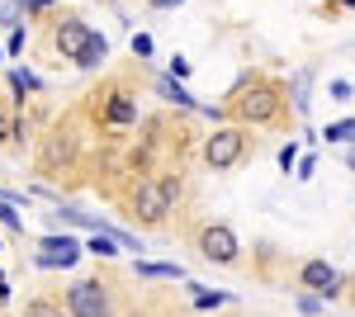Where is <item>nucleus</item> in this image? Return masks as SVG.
Masks as SVG:
<instances>
[{
  "instance_id": "1",
  "label": "nucleus",
  "mask_w": 355,
  "mask_h": 317,
  "mask_svg": "<svg viewBox=\"0 0 355 317\" xmlns=\"http://www.w3.org/2000/svg\"><path fill=\"white\" fill-rule=\"evenodd\" d=\"M284 85L279 80H270V76H251L227 100V114L237 119V128H270V123H279L284 119Z\"/></svg>"
},
{
  "instance_id": "2",
  "label": "nucleus",
  "mask_w": 355,
  "mask_h": 317,
  "mask_svg": "<svg viewBox=\"0 0 355 317\" xmlns=\"http://www.w3.org/2000/svg\"><path fill=\"white\" fill-rule=\"evenodd\" d=\"M180 189H185L180 171H157V175H142V180H137V189H133V199H128V209H133L137 223L162 228L166 218L175 213V204H180Z\"/></svg>"
},
{
  "instance_id": "3",
  "label": "nucleus",
  "mask_w": 355,
  "mask_h": 317,
  "mask_svg": "<svg viewBox=\"0 0 355 317\" xmlns=\"http://www.w3.org/2000/svg\"><path fill=\"white\" fill-rule=\"evenodd\" d=\"M62 308H67V317H114V313H119V303H114V284H110V280H100V275L76 280L71 289L62 293Z\"/></svg>"
},
{
  "instance_id": "4",
  "label": "nucleus",
  "mask_w": 355,
  "mask_h": 317,
  "mask_svg": "<svg viewBox=\"0 0 355 317\" xmlns=\"http://www.w3.org/2000/svg\"><path fill=\"white\" fill-rule=\"evenodd\" d=\"M246 152H251V137H246V128H214V137H204V166L209 171H237L246 161Z\"/></svg>"
},
{
  "instance_id": "5",
  "label": "nucleus",
  "mask_w": 355,
  "mask_h": 317,
  "mask_svg": "<svg viewBox=\"0 0 355 317\" xmlns=\"http://www.w3.org/2000/svg\"><path fill=\"white\" fill-rule=\"evenodd\" d=\"M194 251H199L204 261H214V265H237L242 261V241H237V232H232L227 223H204V228L194 232Z\"/></svg>"
},
{
  "instance_id": "6",
  "label": "nucleus",
  "mask_w": 355,
  "mask_h": 317,
  "mask_svg": "<svg viewBox=\"0 0 355 317\" xmlns=\"http://www.w3.org/2000/svg\"><path fill=\"white\" fill-rule=\"evenodd\" d=\"M85 38H90V24H85L81 15H71V10H67V15L53 24V48L67 57V62H76V57H81Z\"/></svg>"
},
{
  "instance_id": "7",
  "label": "nucleus",
  "mask_w": 355,
  "mask_h": 317,
  "mask_svg": "<svg viewBox=\"0 0 355 317\" xmlns=\"http://www.w3.org/2000/svg\"><path fill=\"white\" fill-rule=\"evenodd\" d=\"M299 284L313 293V298H336V293H341V289H336L341 275H336L327 261H303L299 265Z\"/></svg>"
},
{
  "instance_id": "8",
  "label": "nucleus",
  "mask_w": 355,
  "mask_h": 317,
  "mask_svg": "<svg viewBox=\"0 0 355 317\" xmlns=\"http://www.w3.org/2000/svg\"><path fill=\"white\" fill-rule=\"evenodd\" d=\"M76 256H81L76 237H43L38 241V265L43 270H67V265H76Z\"/></svg>"
},
{
  "instance_id": "9",
  "label": "nucleus",
  "mask_w": 355,
  "mask_h": 317,
  "mask_svg": "<svg viewBox=\"0 0 355 317\" xmlns=\"http://www.w3.org/2000/svg\"><path fill=\"white\" fill-rule=\"evenodd\" d=\"M105 57H110V43H105L100 33H90V38H85V48H81V57H76V67H85V71H90V67H100Z\"/></svg>"
},
{
  "instance_id": "10",
  "label": "nucleus",
  "mask_w": 355,
  "mask_h": 317,
  "mask_svg": "<svg viewBox=\"0 0 355 317\" xmlns=\"http://www.w3.org/2000/svg\"><path fill=\"white\" fill-rule=\"evenodd\" d=\"M105 119H110V123H133V119H137V105L128 100V95H110V105H105Z\"/></svg>"
},
{
  "instance_id": "11",
  "label": "nucleus",
  "mask_w": 355,
  "mask_h": 317,
  "mask_svg": "<svg viewBox=\"0 0 355 317\" xmlns=\"http://www.w3.org/2000/svg\"><path fill=\"white\" fill-rule=\"evenodd\" d=\"M137 275H142V280H185V270H180V265H137Z\"/></svg>"
},
{
  "instance_id": "12",
  "label": "nucleus",
  "mask_w": 355,
  "mask_h": 317,
  "mask_svg": "<svg viewBox=\"0 0 355 317\" xmlns=\"http://www.w3.org/2000/svg\"><path fill=\"white\" fill-rule=\"evenodd\" d=\"M24 317H67V308L53 303V298H33V303L24 308Z\"/></svg>"
},
{
  "instance_id": "13",
  "label": "nucleus",
  "mask_w": 355,
  "mask_h": 317,
  "mask_svg": "<svg viewBox=\"0 0 355 317\" xmlns=\"http://www.w3.org/2000/svg\"><path fill=\"white\" fill-rule=\"evenodd\" d=\"M10 137H19V123H15V114H10V105H0V147H5Z\"/></svg>"
},
{
  "instance_id": "14",
  "label": "nucleus",
  "mask_w": 355,
  "mask_h": 317,
  "mask_svg": "<svg viewBox=\"0 0 355 317\" xmlns=\"http://www.w3.org/2000/svg\"><path fill=\"white\" fill-rule=\"evenodd\" d=\"M322 137H327V142H355V119H346V123H331Z\"/></svg>"
},
{
  "instance_id": "15",
  "label": "nucleus",
  "mask_w": 355,
  "mask_h": 317,
  "mask_svg": "<svg viewBox=\"0 0 355 317\" xmlns=\"http://www.w3.org/2000/svg\"><path fill=\"white\" fill-rule=\"evenodd\" d=\"M0 223H5L10 232H24V218H19V209H15V204H5V199H0Z\"/></svg>"
},
{
  "instance_id": "16",
  "label": "nucleus",
  "mask_w": 355,
  "mask_h": 317,
  "mask_svg": "<svg viewBox=\"0 0 355 317\" xmlns=\"http://www.w3.org/2000/svg\"><path fill=\"white\" fill-rule=\"evenodd\" d=\"M85 251H95V256H114V251H119V241H114V237H105V232H95Z\"/></svg>"
},
{
  "instance_id": "17",
  "label": "nucleus",
  "mask_w": 355,
  "mask_h": 317,
  "mask_svg": "<svg viewBox=\"0 0 355 317\" xmlns=\"http://www.w3.org/2000/svg\"><path fill=\"white\" fill-rule=\"evenodd\" d=\"M157 90H162L166 100H175V105H194V100H190V95H185V90H180V85H175V80H162Z\"/></svg>"
},
{
  "instance_id": "18",
  "label": "nucleus",
  "mask_w": 355,
  "mask_h": 317,
  "mask_svg": "<svg viewBox=\"0 0 355 317\" xmlns=\"http://www.w3.org/2000/svg\"><path fill=\"white\" fill-rule=\"evenodd\" d=\"M299 308H303L308 317H318V313H322V298H313V293H303V298H299Z\"/></svg>"
},
{
  "instance_id": "19",
  "label": "nucleus",
  "mask_w": 355,
  "mask_h": 317,
  "mask_svg": "<svg viewBox=\"0 0 355 317\" xmlns=\"http://www.w3.org/2000/svg\"><path fill=\"white\" fill-rule=\"evenodd\" d=\"M133 53L137 57H152V38H147V33H133Z\"/></svg>"
},
{
  "instance_id": "20",
  "label": "nucleus",
  "mask_w": 355,
  "mask_h": 317,
  "mask_svg": "<svg viewBox=\"0 0 355 317\" xmlns=\"http://www.w3.org/2000/svg\"><path fill=\"white\" fill-rule=\"evenodd\" d=\"M194 303H199V308H218L223 293H194Z\"/></svg>"
},
{
  "instance_id": "21",
  "label": "nucleus",
  "mask_w": 355,
  "mask_h": 317,
  "mask_svg": "<svg viewBox=\"0 0 355 317\" xmlns=\"http://www.w3.org/2000/svg\"><path fill=\"white\" fill-rule=\"evenodd\" d=\"M294 161H299V147H294V142H289V147H284V152H279V166H284V171H289V166H294Z\"/></svg>"
},
{
  "instance_id": "22",
  "label": "nucleus",
  "mask_w": 355,
  "mask_h": 317,
  "mask_svg": "<svg viewBox=\"0 0 355 317\" xmlns=\"http://www.w3.org/2000/svg\"><path fill=\"white\" fill-rule=\"evenodd\" d=\"M5 48H10V53H24V28H15V33H10V43H5Z\"/></svg>"
},
{
  "instance_id": "23",
  "label": "nucleus",
  "mask_w": 355,
  "mask_h": 317,
  "mask_svg": "<svg viewBox=\"0 0 355 317\" xmlns=\"http://www.w3.org/2000/svg\"><path fill=\"white\" fill-rule=\"evenodd\" d=\"M171 76H190V62L185 57H171Z\"/></svg>"
},
{
  "instance_id": "24",
  "label": "nucleus",
  "mask_w": 355,
  "mask_h": 317,
  "mask_svg": "<svg viewBox=\"0 0 355 317\" xmlns=\"http://www.w3.org/2000/svg\"><path fill=\"white\" fill-rule=\"evenodd\" d=\"M152 5H157V10H166V5H180V0H152Z\"/></svg>"
},
{
  "instance_id": "25",
  "label": "nucleus",
  "mask_w": 355,
  "mask_h": 317,
  "mask_svg": "<svg viewBox=\"0 0 355 317\" xmlns=\"http://www.w3.org/2000/svg\"><path fill=\"white\" fill-rule=\"evenodd\" d=\"M28 5H33V10H43V5H53V0H28Z\"/></svg>"
},
{
  "instance_id": "26",
  "label": "nucleus",
  "mask_w": 355,
  "mask_h": 317,
  "mask_svg": "<svg viewBox=\"0 0 355 317\" xmlns=\"http://www.w3.org/2000/svg\"><path fill=\"white\" fill-rule=\"evenodd\" d=\"M351 166H355V152H351Z\"/></svg>"
}]
</instances>
